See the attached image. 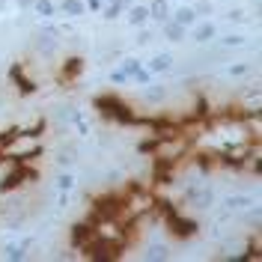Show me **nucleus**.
<instances>
[{"mask_svg": "<svg viewBox=\"0 0 262 262\" xmlns=\"http://www.w3.org/2000/svg\"><path fill=\"white\" fill-rule=\"evenodd\" d=\"M214 36H217V27L214 24H194V42L206 45V42H212Z\"/></svg>", "mask_w": 262, "mask_h": 262, "instance_id": "nucleus-13", "label": "nucleus"}, {"mask_svg": "<svg viewBox=\"0 0 262 262\" xmlns=\"http://www.w3.org/2000/svg\"><path fill=\"white\" fill-rule=\"evenodd\" d=\"M170 15H173V12H170V3H167V0H152V3H149V18H152V21L164 24V21H170Z\"/></svg>", "mask_w": 262, "mask_h": 262, "instance_id": "nucleus-8", "label": "nucleus"}, {"mask_svg": "<svg viewBox=\"0 0 262 262\" xmlns=\"http://www.w3.org/2000/svg\"><path fill=\"white\" fill-rule=\"evenodd\" d=\"M128 21L131 27H146V21H149V6H143V3H131L128 6Z\"/></svg>", "mask_w": 262, "mask_h": 262, "instance_id": "nucleus-4", "label": "nucleus"}, {"mask_svg": "<svg viewBox=\"0 0 262 262\" xmlns=\"http://www.w3.org/2000/svg\"><path fill=\"white\" fill-rule=\"evenodd\" d=\"M164 36L179 45V42H185V36H188V27H182V24H176V21L170 18V21H164Z\"/></svg>", "mask_w": 262, "mask_h": 262, "instance_id": "nucleus-11", "label": "nucleus"}, {"mask_svg": "<svg viewBox=\"0 0 262 262\" xmlns=\"http://www.w3.org/2000/svg\"><path fill=\"white\" fill-rule=\"evenodd\" d=\"M229 21H245V9H232L229 12Z\"/></svg>", "mask_w": 262, "mask_h": 262, "instance_id": "nucleus-26", "label": "nucleus"}, {"mask_svg": "<svg viewBox=\"0 0 262 262\" xmlns=\"http://www.w3.org/2000/svg\"><path fill=\"white\" fill-rule=\"evenodd\" d=\"M93 232H96V227H93L90 221H86V224H75L72 232H69V242H72V247H78V250H81V247L93 238Z\"/></svg>", "mask_w": 262, "mask_h": 262, "instance_id": "nucleus-3", "label": "nucleus"}, {"mask_svg": "<svg viewBox=\"0 0 262 262\" xmlns=\"http://www.w3.org/2000/svg\"><path fill=\"white\" fill-rule=\"evenodd\" d=\"M247 39L242 36V33H229V36H224L221 42H217V48H242Z\"/></svg>", "mask_w": 262, "mask_h": 262, "instance_id": "nucleus-18", "label": "nucleus"}, {"mask_svg": "<svg viewBox=\"0 0 262 262\" xmlns=\"http://www.w3.org/2000/svg\"><path fill=\"white\" fill-rule=\"evenodd\" d=\"M196 18H200V12H196L194 6H179V9L173 12V21H176V24H182V27H194Z\"/></svg>", "mask_w": 262, "mask_h": 262, "instance_id": "nucleus-9", "label": "nucleus"}, {"mask_svg": "<svg viewBox=\"0 0 262 262\" xmlns=\"http://www.w3.org/2000/svg\"><path fill=\"white\" fill-rule=\"evenodd\" d=\"M111 81H114V83H128V78H125V75H122V72L116 69L114 75H111Z\"/></svg>", "mask_w": 262, "mask_h": 262, "instance_id": "nucleus-25", "label": "nucleus"}, {"mask_svg": "<svg viewBox=\"0 0 262 262\" xmlns=\"http://www.w3.org/2000/svg\"><path fill=\"white\" fill-rule=\"evenodd\" d=\"M3 9H6V0H0V12H3Z\"/></svg>", "mask_w": 262, "mask_h": 262, "instance_id": "nucleus-28", "label": "nucleus"}, {"mask_svg": "<svg viewBox=\"0 0 262 262\" xmlns=\"http://www.w3.org/2000/svg\"><path fill=\"white\" fill-rule=\"evenodd\" d=\"M75 185H78V179H75L72 173H60V176H57V188H60V191H75Z\"/></svg>", "mask_w": 262, "mask_h": 262, "instance_id": "nucleus-20", "label": "nucleus"}, {"mask_svg": "<svg viewBox=\"0 0 262 262\" xmlns=\"http://www.w3.org/2000/svg\"><path fill=\"white\" fill-rule=\"evenodd\" d=\"M27 179H36V173H33V170H27L24 164L18 161L15 167H12V173H6V176L0 179V191H15V188H21Z\"/></svg>", "mask_w": 262, "mask_h": 262, "instance_id": "nucleus-2", "label": "nucleus"}, {"mask_svg": "<svg viewBox=\"0 0 262 262\" xmlns=\"http://www.w3.org/2000/svg\"><path fill=\"white\" fill-rule=\"evenodd\" d=\"M131 81H134V83H143V86H146V83L152 81V72H149V69H143V66H140V69H137V72L131 75Z\"/></svg>", "mask_w": 262, "mask_h": 262, "instance_id": "nucleus-22", "label": "nucleus"}, {"mask_svg": "<svg viewBox=\"0 0 262 262\" xmlns=\"http://www.w3.org/2000/svg\"><path fill=\"white\" fill-rule=\"evenodd\" d=\"M140 66H143V63H140L137 57H125V60H122V69H119V72H122V75H125V78L131 81V75H134V72H137Z\"/></svg>", "mask_w": 262, "mask_h": 262, "instance_id": "nucleus-19", "label": "nucleus"}, {"mask_svg": "<svg viewBox=\"0 0 262 262\" xmlns=\"http://www.w3.org/2000/svg\"><path fill=\"white\" fill-rule=\"evenodd\" d=\"M119 3H122V9H128L131 3H134V0H119Z\"/></svg>", "mask_w": 262, "mask_h": 262, "instance_id": "nucleus-27", "label": "nucleus"}, {"mask_svg": "<svg viewBox=\"0 0 262 262\" xmlns=\"http://www.w3.org/2000/svg\"><path fill=\"white\" fill-rule=\"evenodd\" d=\"M146 42H152V30H146V27H143V30L137 33V45H146Z\"/></svg>", "mask_w": 262, "mask_h": 262, "instance_id": "nucleus-24", "label": "nucleus"}, {"mask_svg": "<svg viewBox=\"0 0 262 262\" xmlns=\"http://www.w3.org/2000/svg\"><path fill=\"white\" fill-rule=\"evenodd\" d=\"M224 206H227L229 212H245L247 206H253V200H250L247 194H235V196H227Z\"/></svg>", "mask_w": 262, "mask_h": 262, "instance_id": "nucleus-14", "label": "nucleus"}, {"mask_svg": "<svg viewBox=\"0 0 262 262\" xmlns=\"http://www.w3.org/2000/svg\"><path fill=\"white\" fill-rule=\"evenodd\" d=\"M173 63H176V60H173L170 54H155V57L149 60V72H155V75L170 72V69H173Z\"/></svg>", "mask_w": 262, "mask_h": 262, "instance_id": "nucleus-12", "label": "nucleus"}, {"mask_svg": "<svg viewBox=\"0 0 262 262\" xmlns=\"http://www.w3.org/2000/svg\"><path fill=\"white\" fill-rule=\"evenodd\" d=\"M9 78L18 83V90L21 93H36V81L24 75V66H12V72H9Z\"/></svg>", "mask_w": 262, "mask_h": 262, "instance_id": "nucleus-6", "label": "nucleus"}, {"mask_svg": "<svg viewBox=\"0 0 262 262\" xmlns=\"http://www.w3.org/2000/svg\"><path fill=\"white\" fill-rule=\"evenodd\" d=\"M81 69H83V60H81V57H66L60 78H63V81H72V78H78V75H81Z\"/></svg>", "mask_w": 262, "mask_h": 262, "instance_id": "nucleus-10", "label": "nucleus"}, {"mask_svg": "<svg viewBox=\"0 0 262 262\" xmlns=\"http://www.w3.org/2000/svg\"><path fill=\"white\" fill-rule=\"evenodd\" d=\"M33 9L39 18H54L57 15V3L54 0H33Z\"/></svg>", "mask_w": 262, "mask_h": 262, "instance_id": "nucleus-15", "label": "nucleus"}, {"mask_svg": "<svg viewBox=\"0 0 262 262\" xmlns=\"http://www.w3.org/2000/svg\"><path fill=\"white\" fill-rule=\"evenodd\" d=\"M3 256H6V259H12V262L24 259V256H27V245H24V242H18V245H6V247H3Z\"/></svg>", "mask_w": 262, "mask_h": 262, "instance_id": "nucleus-16", "label": "nucleus"}, {"mask_svg": "<svg viewBox=\"0 0 262 262\" xmlns=\"http://www.w3.org/2000/svg\"><path fill=\"white\" fill-rule=\"evenodd\" d=\"M93 104H96L98 114L107 116V119L125 122V125H134V122H137V114L131 111V104L128 101H122V98H116V96H98Z\"/></svg>", "mask_w": 262, "mask_h": 262, "instance_id": "nucleus-1", "label": "nucleus"}, {"mask_svg": "<svg viewBox=\"0 0 262 262\" xmlns=\"http://www.w3.org/2000/svg\"><path fill=\"white\" fill-rule=\"evenodd\" d=\"M247 72H250V66H247V63H235V66H229V75H232V78H245Z\"/></svg>", "mask_w": 262, "mask_h": 262, "instance_id": "nucleus-23", "label": "nucleus"}, {"mask_svg": "<svg viewBox=\"0 0 262 262\" xmlns=\"http://www.w3.org/2000/svg\"><path fill=\"white\" fill-rule=\"evenodd\" d=\"M57 12H63L66 18H83L86 15V3L83 0H63L57 6Z\"/></svg>", "mask_w": 262, "mask_h": 262, "instance_id": "nucleus-5", "label": "nucleus"}, {"mask_svg": "<svg viewBox=\"0 0 262 262\" xmlns=\"http://www.w3.org/2000/svg\"><path fill=\"white\" fill-rule=\"evenodd\" d=\"M146 259H167V247H164V245L146 247Z\"/></svg>", "mask_w": 262, "mask_h": 262, "instance_id": "nucleus-21", "label": "nucleus"}, {"mask_svg": "<svg viewBox=\"0 0 262 262\" xmlns=\"http://www.w3.org/2000/svg\"><path fill=\"white\" fill-rule=\"evenodd\" d=\"M140 98H143L146 104H161L164 98H167V90H164L161 83H146L143 93H140Z\"/></svg>", "mask_w": 262, "mask_h": 262, "instance_id": "nucleus-7", "label": "nucleus"}, {"mask_svg": "<svg viewBox=\"0 0 262 262\" xmlns=\"http://www.w3.org/2000/svg\"><path fill=\"white\" fill-rule=\"evenodd\" d=\"M125 9H122V3L119 0H111V3H104V9H101V18L104 21H116V18L122 15Z\"/></svg>", "mask_w": 262, "mask_h": 262, "instance_id": "nucleus-17", "label": "nucleus"}, {"mask_svg": "<svg viewBox=\"0 0 262 262\" xmlns=\"http://www.w3.org/2000/svg\"><path fill=\"white\" fill-rule=\"evenodd\" d=\"M101 3H111V0H101Z\"/></svg>", "mask_w": 262, "mask_h": 262, "instance_id": "nucleus-29", "label": "nucleus"}]
</instances>
